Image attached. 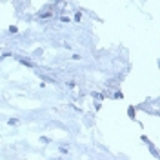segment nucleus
I'll use <instances>...</instances> for the list:
<instances>
[{
    "mask_svg": "<svg viewBox=\"0 0 160 160\" xmlns=\"http://www.w3.org/2000/svg\"><path fill=\"white\" fill-rule=\"evenodd\" d=\"M17 60H18L20 64H24V66H28V68H33V64H31L29 60H26V58H22V57H17Z\"/></svg>",
    "mask_w": 160,
    "mask_h": 160,
    "instance_id": "obj_1",
    "label": "nucleus"
},
{
    "mask_svg": "<svg viewBox=\"0 0 160 160\" xmlns=\"http://www.w3.org/2000/svg\"><path fill=\"white\" fill-rule=\"evenodd\" d=\"M40 17H42V18H49V17H51V11H42V13H40Z\"/></svg>",
    "mask_w": 160,
    "mask_h": 160,
    "instance_id": "obj_2",
    "label": "nucleus"
},
{
    "mask_svg": "<svg viewBox=\"0 0 160 160\" xmlns=\"http://www.w3.org/2000/svg\"><path fill=\"white\" fill-rule=\"evenodd\" d=\"M40 142H42V144H49L51 140L48 138V137H42V138H40Z\"/></svg>",
    "mask_w": 160,
    "mask_h": 160,
    "instance_id": "obj_3",
    "label": "nucleus"
},
{
    "mask_svg": "<svg viewBox=\"0 0 160 160\" xmlns=\"http://www.w3.org/2000/svg\"><path fill=\"white\" fill-rule=\"evenodd\" d=\"M113 98H122V93H120V91H115V95H113Z\"/></svg>",
    "mask_w": 160,
    "mask_h": 160,
    "instance_id": "obj_4",
    "label": "nucleus"
},
{
    "mask_svg": "<svg viewBox=\"0 0 160 160\" xmlns=\"http://www.w3.org/2000/svg\"><path fill=\"white\" fill-rule=\"evenodd\" d=\"M129 117L131 118H135V109H133V108H129Z\"/></svg>",
    "mask_w": 160,
    "mask_h": 160,
    "instance_id": "obj_5",
    "label": "nucleus"
},
{
    "mask_svg": "<svg viewBox=\"0 0 160 160\" xmlns=\"http://www.w3.org/2000/svg\"><path fill=\"white\" fill-rule=\"evenodd\" d=\"M15 124H18V120H15V118H11V120H9V126H15Z\"/></svg>",
    "mask_w": 160,
    "mask_h": 160,
    "instance_id": "obj_6",
    "label": "nucleus"
}]
</instances>
